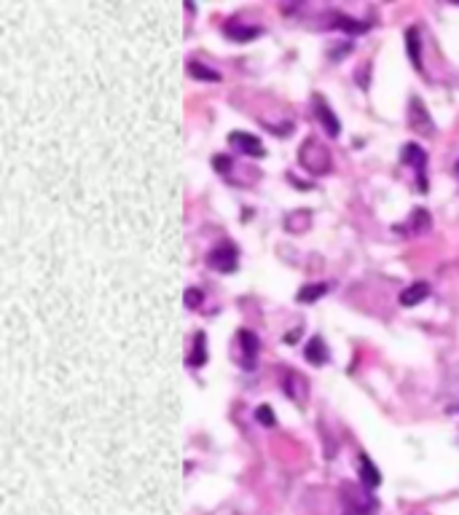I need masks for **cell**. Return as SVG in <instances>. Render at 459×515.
<instances>
[{
    "label": "cell",
    "instance_id": "1",
    "mask_svg": "<svg viewBox=\"0 0 459 515\" xmlns=\"http://www.w3.org/2000/svg\"><path fill=\"white\" fill-rule=\"evenodd\" d=\"M298 161H301V167L309 175H325V172H331V167H333L331 153H328V148L322 145L317 137H306V142L301 145V151H298Z\"/></svg>",
    "mask_w": 459,
    "mask_h": 515
},
{
    "label": "cell",
    "instance_id": "2",
    "mask_svg": "<svg viewBox=\"0 0 459 515\" xmlns=\"http://www.w3.org/2000/svg\"><path fill=\"white\" fill-rule=\"evenodd\" d=\"M371 488H366V486H352V483H344V488H341V500H344V504H347V510L352 515H376L379 513V504H376V500L368 494Z\"/></svg>",
    "mask_w": 459,
    "mask_h": 515
},
{
    "label": "cell",
    "instance_id": "3",
    "mask_svg": "<svg viewBox=\"0 0 459 515\" xmlns=\"http://www.w3.org/2000/svg\"><path fill=\"white\" fill-rule=\"evenodd\" d=\"M400 159H403V164H408V167L416 169V175H419V188L425 191V188H427V182H425V164H427V151H422V145H416V142H408V145H403V153H400Z\"/></svg>",
    "mask_w": 459,
    "mask_h": 515
},
{
    "label": "cell",
    "instance_id": "4",
    "mask_svg": "<svg viewBox=\"0 0 459 515\" xmlns=\"http://www.w3.org/2000/svg\"><path fill=\"white\" fill-rule=\"evenodd\" d=\"M207 266L220 274H231L237 269V250L231 244H220L207 255Z\"/></svg>",
    "mask_w": 459,
    "mask_h": 515
},
{
    "label": "cell",
    "instance_id": "5",
    "mask_svg": "<svg viewBox=\"0 0 459 515\" xmlns=\"http://www.w3.org/2000/svg\"><path fill=\"white\" fill-rule=\"evenodd\" d=\"M229 142L239 153H245V156H253V159H263V156H266V151H263V145H260L258 137L247 135V132H231V135H229Z\"/></svg>",
    "mask_w": 459,
    "mask_h": 515
},
{
    "label": "cell",
    "instance_id": "6",
    "mask_svg": "<svg viewBox=\"0 0 459 515\" xmlns=\"http://www.w3.org/2000/svg\"><path fill=\"white\" fill-rule=\"evenodd\" d=\"M314 116H317V121L322 123V129L328 132L331 137H338V129H341V123H338V119L333 116V110H331V105L322 100L320 94H314Z\"/></svg>",
    "mask_w": 459,
    "mask_h": 515
},
{
    "label": "cell",
    "instance_id": "7",
    "mask_svg": "<svg viewBox=\"0 0 459 515\" xmlns=\"http://www.w3.org/2000/svg\"><path fill=\"white\" fill-rule=\"evenodd\" d=\"M408 121H411V126L419 132V135H430V132H432V121H430V116L425 113V107H422V100H419V97H413L411 100V107H408Z\"/></svg>",
    "mask_w": 459,
    "mask_h": 515
},
{
    "label": "cell",
    "instance_id": "8",
    "mask_svg": "<svg viewBox=\"0 0 459 515\" xmlns=\"http://www.w3.org/2000/svg\"><path fill=\"white\" fill-rule=\"evenodd\" d=\"M223 32H226V38H231V41H237V44H245V41H253L255 35H260V27H245L242 22L229 19V22L223 25Z\"/></svg>",
    "mask_w": 459,
    "mask_h": 515
},
{
    "label": "cell",
    "instance_id": "9",
    "mask_svg": "<svg viewBox=\"0 0 459 515\" xmlns=\"http://www.w3.org/2000/svg\"><path fill=\"white\" fill-rule=\"evenodd\" d=\"M239 341H242V368H253V357L258 354V349H260V341H258V335L255 333H250V330H239Z\"/></svg>",
    "mask_w": 459,
    "mask_h": 515
},
{
    "label": "cell",
    "instance_id": "10",
    "mask_svg": "<svg viewBox=\"0 0 459 515\" xmlns=\"http://www.w3.org/2000/svg\"><path fill=\"white\" fill-rule=\"evenodd\" d=\"M427 295H430L427 282H413V285H408V288L400 293V303H403V306H416V303L425 301Z\"/></svg>",
    "mask_w": 459,
    "mask_h": 515
},
{
    "label": "cell",
    "instance_id": "11",
    "mask_svg": "<svg viewBox=\"0 0 459 515\" xmlns=\"http://www.w3.org/2000/svg\"><path fill=\"white\" fill-rule=\"evenodd\" d=\"M357 467H360V481H363L366 488H376V486L382 483V475H379V470L373 467V462H371L368 456H360V459H357Z\"/></svg>",
    "mask_w": 459,
    "mask_h": 515
},
{
    "label": "cell",
    "instance_id": "12",
    "mask_svg": "<svg viewBox=\"0 0 459 515\" xmlns=\"http://www.w3.org/2000/svg\"><path fill=\"white\" fill-rule=\"evenodd\" d=\"M304 357L312 365H322L328 360V347H325V341H322L320 335H314V338L304 347Z\"/></svg>",
    "mask_w": 459,
    "mask_h": 515
},
{
    "label": "cell",
    "instance_id": "13",
    "mask_svg": "<svg viewBox=\"0 0 459 515\" xmlns=\"http://www.w3.org/2000/svg\"><path fill=\"white\" fill-rule=\"evenodd\" d=\"M207 335L204 333H197V338H194V352H191V357H188V365L191 368H201V365L207 363Z\"/></svg>",
    "mask_w": 459,
    "mask_h": 515
},
{
    "label": "cell",
    "instance_id": "14",
    "mask_svg": "<svg viewBox=\"0 0 459 515\" xmlns=\"http://www.w3.org/2000/svg\"><path fill=\"white\" fill-rule=\"evenodd\" d=\"M312 226V213L309 210H301V213H291L288 218H285V228L288 231H306V228Z\"/></svg>",
    "mask_w": 459,
    "mask_h": 515
},
{
    "label": "cell",
    "instance_id": "15",
    "mask_svg": "<svg viewBox=\"0 0 459 515\" xmlns=\"http://www.w3.org/2000/svg\"><path fill=\"white\" fill-rule=\"evenodd\" d=\"M333 19H336V22H333V27H338V30H347V32H354V35H357V32H368V27H371L368 22H357V19H352V16L336 14Z\"/></svg>",
    "mask_w": 459,
    "mask_h": 515
},
{
    "label": "cell",
    "instance_id": "16",
    "mask_svg": "<svg viewBox=\"0 0 459 515\" xmlns=\"http://www.w3.org/2000/svg\"><path fill=\"white\" fill-rule=\"evenodd\" d=\"M188 76H194V78H199V81H220V73L218 70H210V67H204L201 62H188Z\"/></svg>",
    "mask_w": 459,
    "mask_h": 515
},
{
    "label": "cell",
    "instance_id": "17",
    "mask_svg": "<svg viewBox=\"0 0 459 515\" xmlns=\"http://www.w3.org/2000/svg\"><path fill=\"white\" fill-rule=\"evenodd\" d=\"M328 293V285H306V288L298 290V301L301 303H314L317 298H322Z\"/></svg>",
    "mask_w": 459,
    "mask_h": 515
},
{
    "label": "cell",
    "instance_id": "18",
    "mask_svg": "<svg viewBox=\"0 0 459 515\" xmlns=\"http://www.w3.org/2000/svg\"><path fill=\"white\" fill-rule=\"evenodd\" d=\"M406 48H408V54H411V62L416 67H422V57H419V30L411 27V30L406 32Z\"/></svg>",
    "mask_w": 459,
    "mask_h": 515
},
{
    "label": "cell",
    "instance_id": "19",
    "mask_svg": "<svg viewBox=\"0 0 459 515\" xmlns=\"http://www.w3.org/2000/svg\"><path fill=\"white\" fill-rule=\"evenodd\" d=\"M427 226H430L427 210H416V213L411 215V226H408V231H425Z\"/></svg>",
    "mask_w": 459,
    "mask_h": 515
},
{
    "label": "cell",
    "instance_id": "20",
    "mask_svg": "<svg viewBox=\"0 0 459 515\" xmlns=\"http://www.w3.org/2000/svg\"><path fill=\"white\" fill-rule=\"evenodd\" d=\"M201 298H204V295H201V290H197V288L185 290V306H188V309H199Z\"/></svg>",
    "mask_w": 459,
    "mask_h": 515
},
{
    "label": "cell",
    "instance_id": "21",
    "mask_svg": "<svg viewBox=\"0 0 459 515\" xmlns=\"http://www.w3.org/2000/svg\"><path fill=\"white\" fill-rule=\"evenodd\" d=\"M255 416H258V422H260V424L274 427V416H272V408H269V406H260V408L255 410Z\"/></svg>",
    "mask_w": 459,
    "mask_h": 515
},
{
    "label": "cell",
    "instance_id": "22",
    "mask_svg": "<svg viewBox=\"0 0 459 515\" xmlns=\"http://www.w3.org/2000/svg\"><path fill=\"white\" fill-rule=\"evenodd\" d=\"M213 167L218 169V172H223V175H226V172H231V159L229 156H215Z\"/></svg>",
    "mask_w": 459,
    "mask_h": 515
},
{
    "label": "cell",
    "instance_id": "23",
    "mask_svg": "<svg viewBox=\"0 0 459 515\" xmlns=\"http://www.w3.org/2000/svg\"><path fill=\"white\" fill-rule=\"evenodd\" d=\"M457 175H459V164H457Z\"/></svg>",
    "mask_w": 459,
    "mask_h": 515
}]
</instances>
